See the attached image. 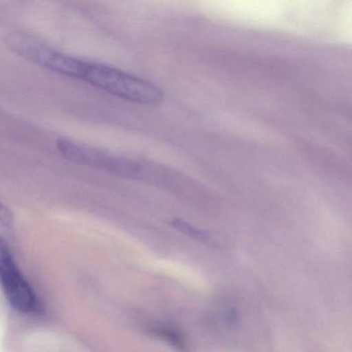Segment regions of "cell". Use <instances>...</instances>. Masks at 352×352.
Listing matches in <instances>:
<instances>
[{
  "label": "cell",
  "mask_w": 352,
  "mask_h": 352,
  "mask_svg": "<svg viewBox=\"0 0 352 352\" xmlns=\"http://www.w3.org/2000/svg\"><path fill=\"white\" fill-rule=\"evenodd\" d=\"M80 80L107 94L144 106H157L164 98V91L152 82L102 63L86 61Z\"/></svg>",
  "instance_id": "cell-1"
},
{
  "label": "cell",
  "mask_w": 352,
  "mask_h": 352,
  "mask_svg": "<svg viewBox=\"0 0 352 352\" xmlns=\"http://www.w3.org/2000/svg\"><path fill=\"white\" fill-rule=\"evenodd\" d=\"M8 47L22 58L59 75L79 79L86 60L61 52L23 32H14L7 38Z\"/></svg>",
  "instance_id": "cell-2"
},
{
  "label": "cell",
  "mask_w": 352,
  "mask_h": 352,
  "mask_svg": "<svg viewBox=\"0 0 352 352\" xmlns=\"http://www.w3.org/2000/svg\"><path fill=\"white\" fill-rule=\"evenodd\" d=\"M56 147L59 153L69 162L91 166L123 178H143L144 168L140 162L125 156L116 155L69 139H58Z\"/></svg>",
  "instance_id": "cell-3"
},
{
  "label": "cell",
  "mask_w": 352,
  "mask_h": 352,
  "mask_svg": "<svg viewBox=\"0 0 352 352\" xmlns=\"http://www.w3.org/2000/svg\"><path fill=\"white\" fill-rule=\"evenodd\" d=\"M0 286L16 310L23 313L36 310V294L18 267L11 249L3 239H0Z\"/></svg>",
  "instance_id": "cell-4"
},
{
  "label": "cell",
  "mask_w": 352,
  "mask_h": 352,
  "mask_svg": "<svg viewBox=\"0 0 352 352\" xmlns=\"http://www.w3.org/2000/svg\"><path fill=\"white\" fill-rule=\"evenodd\" d=\"M149 333L162 341L166 342L178 351L185 352L187 350L186 338L184 333H181L176 327L166 324L152 325L149 329Z\"/></svg>",
  "instance_id": "cell-5"
},
{
  "label": "cell",
  "mask_w": 352,
  "mask_h": 352,
  "mask_svg": "<svg viewBox=\"0 0 352 352\" xmlns=\"http://www.w3.org/2000/svg\"><path fill=\"white\" fill-rule=\"evenodd\" d=\"M170 224H172L173 228L182 232L185 236H188L189 238L195 239V240L205 243V244L212 243L211 236H210L206 230H201V228L192 226V224L189 223V222L177 218V219L173 220Z\"/></svg>",
  "instance_id": "cell-6"
},
{
  "label": "cell",
  "mask_w": 352,
  "mask_h": 352,
  "mask_svg": "<svg viewBox=\"0 0 352 352\" xmlns=\"http://www.w3.org/2000/svg\"><path fill=\"white\" fill-rule=\"evenodd\" d=\"M238 311L232 307L224 309L221 314V321L226 327H234L238 322Z\"/></svg>",
  "instance_id": "cell-7"
},
{
  "label": "cell",
  "mask_w": 352,
  "mask_h": 352,
  "mask_svg": "<svg viewBox=\"0 0 352 352\" xmlns=\"http://www.w3.org/2000/svg\"><path fill=\"white\" fill-rule=\"evenodd\" d=\"M13 223V214L3 201H0V224L5 226H12Z\"/></svg>",
  "instance_id": "cell-8"
}]
</instances>
